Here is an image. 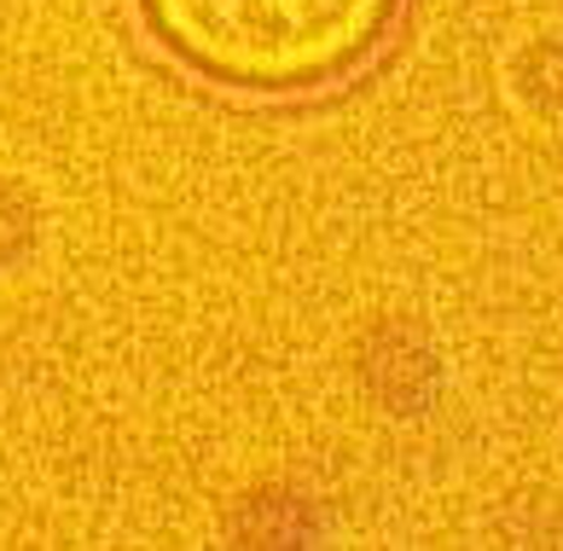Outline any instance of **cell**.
I'll list each match as a JSON object with an SVG mask.
<instances>
[{
  "mask_svg": "<svg viewBox=\"0 0 563 551\" xmlns=\"http://www.w3.org/2000/svg\"><path fill=\"white\" fill-rule=\"evenodd\" d=\"M401 0H140L145 30L233 93H314L361 70Z\"/></svg>",
  "mask_w": 563,
  "mask_h": 551,
  "instance_id": "cell-1",
  "label": "cell"
}]
</instances>
